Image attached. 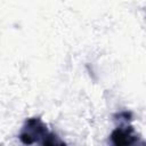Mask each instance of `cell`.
<instances>
[{
	"instance_id": "6da1fadb",
	"label": "cell",
	"mask_w": 146,
	"mask_h": 146,
	"mask_svg": "<svg viewBox=\"0 0 146 146\" xmlns=\"http://www.w3.org/2000/svg\"><path fill=\"white\" fill-rule=\"evenodd\" d=\"M43 137L44 143L43 145H54L57 141L54 139L52 135H49L44 128V125L40 122L39 119H31L26 123V128L21 135V140L24 144H32L39 138Z\"/></svg>"
},
{
	"instance_id": "7a4b0ae2",
	"label": "cell",
	"mask_w": 146,
	"mask_h": 146,
	"mask_svg": "<svg viewBox=\"0 0 146 146\" xmlns=\"http://www.w3.org/2000/svg\"><path fill=\"white\" fill-rule=\"evenodd\" d=\"M135 140L133 136L131 135L130 130H123V129H116L112 133V141L115 145H129Z\"/></svg>"
}]
</instances>
